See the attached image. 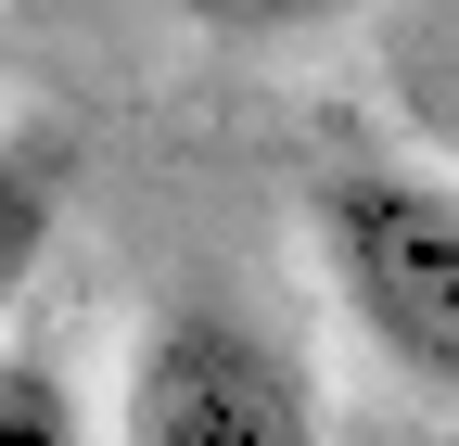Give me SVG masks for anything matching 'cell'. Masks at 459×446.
<instances>
[{
  "mask_svg": "<svg viewBox=\"0 0 459 446\" xmlns=\"http://www.w3.org/2000/svg\"><path fill=\"white\" fill-rule=\"evenodd\" d=\"M307 230L370 357L459 408V179L421 153H332L307 179Z\"/></svg>",
  "mask_w": 459,
  "mask_h": 446,
  "instance_id": "6da1fadb",
  "label": "cell"
},
{
  "mask_svg": "<svg viewBox=\"0 0 459 446\" xmlns=\"http://www.w3.org/2000/svg\"><path fill=\"white\" fill-rule=\"evenodd\" d=\"M0 446H90V396L51 345H0Z\"/></svg>",
  "mask_w": 459,
  "mask_h": 446,
  "instance_id": "277c9868",
  "label": "cell"
},
{
  "mask_svg": "<svg viewBox=\"0 0 459 446\" xmlns=\"http://www.w3.org/2000/svg\"><path fill=\"white\" fill-rule=\"evenodd\" d=\"M192 26L217 39H294V26H332V13H358V0H179Z\"/></svg>",
  "mask_w": 459,
  "mask_h": 446,
  "instance_id": "5b68a950",
  "label": "cell"
},
{
  "mask_svg": "<svg viewBox=\"0 0 459 446\" xmlns=\"http://www.w3.org/2000/svg\"><path fill=\"white\" fill-rule=\"evenodd\" d=\"M65 204H77V153H65V128H0V319H13L26 281L51 268Z\"/></svg>",
  "mask_w": 459,
  "mask_h": 446,
  "instance_id": "3957f363",
  "label": "cell"
},
{
  "mask_svg": "<svg viewBox=\"0 0 459 446\" xmlns=\"http://www.w3.org/2000/svg\"><path fill=\"white\" fill-rule=\"evenodd\" d=\"M128 446H332L319 382L230 306H153L128 345Z\"/></svg>",
  "mask_w": 459,
  "mask_h": 446,
  "instance_id": "7a4b0ae2",
  "label": "cell"
}]
</instances>
